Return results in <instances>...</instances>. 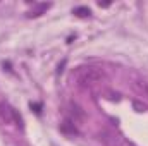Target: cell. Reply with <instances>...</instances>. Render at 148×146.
I'll return each instance as SVG.
<instances>
[{
	"instance_id": "cell-1",
	"label": "cell",
	"mask_w": 148,
	"mask_h": 146,
	"mask_svg": "<svg viewBox=\"0 0 148 146\" xmlns=\"http://www.w3.org/2000/svg\"><path fill=\"white\" fill-rule=\"evenodd\" d=\"M103 77H105L103 71L98 69V67H93V65L77 67L73 72V79L76 81V84L81 86V88H91V86L102 83Z\"/></svg>"
},
{
	"instance_id": "cell-2",
	"label": "cell",
	"mask_w": 148,
	"mask_h": 146,
	"mask_svg": "<svg viewBox=\"0 0 148 146\" xmlns=\"http://www.w3.org/2000/svg\"><path fill=\"white\" fill-rule=\"evenodd\" d=\"M0 119H2V122H3V124H16L17 120L21 122V119L17 117L16 110L12 108L9 103H5V102H2V103H0Z\"/></svg>"
},
{
	"instance_id": "cell-3",
	"label": "cell",
	"mask_w": 148,
	"mask_h": 146,
	"mask_svg": "<svg viewBox=\"0 0 148 146\" xmlns=\"http://www.w3.org/2000/svg\"><path fill=\"white\" fill-rule=\"evenodd\" d=\"M133 88H134V91H136L140 96H145V98H148V83H147V81L136 79V81L133 83Z\"/></svg>"
}]
</instances>
